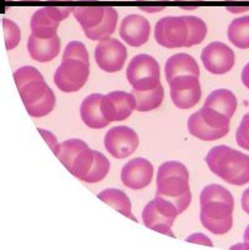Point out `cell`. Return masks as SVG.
I'll use <instances>...</instances> for the list:
<instances>
[{"label":"cell","mask_w":249,"mask_h":250,"mask_svg":"<svg viewBox=\"0 0 249 250\" xmlns=\"http://www.w3.org/2000/svg\"><path fill=\"white\" fill-rule=\"evenodd\" d=\"M156 197L170 201L181 214L192 201L189 173L181 162L168 161L159 166L157 172Z\"/></svg>","instance_id":"1"},{"label":"cell","mask_w":249,"mask_h":250,"mask_svg":"<svg viewBox=\"0 0 249 250\" xmlns=\"http://www.w3.org/2000/svg\"><path fill=\"white\" fill-rule=\"evenodd\" d=\"M212 173L233 186L249 183V156L228 146H216L205 156Z\"/></svg>","instance_id":"2"},{"label":"cell","mask_w":249,"mask_h":250,"mask_svg":"<svg viewBox=\"0 0 249 250\" xmlns=\"http://www.w3.org/2000/svg\"><path fill=\"white\" fill-rule=\"evenodd\" d=\"M126 77L134 90H152L161 83L158 62L156 59L147 54L135 56L127 66Z\"/></svg>","instance_id":"3"},{"label":"cell","mask_w":249,"mask_h":250,"mask_svg":"<svg viewBox=\"0 0 249 250\" xmlns=\"http://www.w3.org/2000/svg\"><path fill=\"white\" fill-rule=\"evenodd\" d=\"M19 94L31 117H44L54 110L55 94L44 80L29 83L19 90Z\"/></svg>","instance_id":"4"},{"label":"cell","mask_w":249,"mask_h":250,"mask_svg":"<svg viewBox=\"0 0 249 250\" xmlns=\"http://www.w3.org/2000/svg\"><path fill=\"white\" fill-rule=\"evenodd\" d=\"M110 167V161L104 154L88 147L77 157L70 173L86 183H97L107 176Z\"/></svg>","instance_id":"5"},{"label":"cell","mask_w":249,"mask_h":250,"mask_svg":"<svg viewBox=\"0 0 249 250\" xmlns=\"http://www.w3.org/2000/svg\"><path fill=\"white\" fill-rule=\"evenodd\" d=\"M178 214V210L170 201L156 197L143 208L142 220L147 228L173 236L171 229Z\"/></svg>","instance_id":"6"},{"label":"cell","mask_w":249,"mask_h":250,"mask_svg":"<svg viewBox=\"0 0 249 250\" xmlns=\"http://www.w3.org/2000/svg\"><path fill=\"white\" fill-rule=\"evenodd\" d=\"M90 75V65L81 60L63 59L54 75V83L63 92H76L84 87Z\"/></svg>","instance_id":"7"},{"label":"cell","mask_w":249,"mask_h":250,"mask_svg":"<svg viewBox=\"0 0 249 250\" xmlns=\"http://www.w3.org/2000/svg\"><path fill=\"white\" fill-rule=\"evenodd\" d=\"M157 44L167 49L186 47L188 39V25L184 17H166L158 20L155 26Z\"/></svg>","instance_id":"8"},{"label":"cell","mask_w":249,"mask_h":250,"mask_svg":"<svg viewBox=\"0 0 249 250\" xmlns=\"http://www.w3.org/2000/svg\"><path fill=\"white\" fill-rule=\"evenodd\" d=\"M74 6H44L34 13L30 20V28L34 35L41 39H50L58 35L59 25L72 13Z\"/></svg>","instance_id":"9"},{"label":"cell","mask_w":249,"mask_h":250,"mask_svg":"<svg viewBox=\"0 0 249 250\" xmlns=\"http://www.w3.org/2000/svg\"><path fill=\"white\" fill-rule=\"evenodd\" d=\"M233 209L226 203L211 202L201 206L200 219L207 230L216 235L228 233L233 227Z\"/></svg>","instance_id":"10"},{"label":"cell","mask_w":249,"mask_h":250,"mask_svg":"<svg viewBox=\"0 0 249 250\" xmlns=\"http://www.w3.org/2000/svg\"><path fill=\"white\" fill-rule=\"evenodd\" d=\"M170 85L171 99L176 107L181 110H188L195 107L201 101L202 88H201L200 77L184 75L173 79Z\"/></svg>","instance_id":"11"},{"label":"cell","mask_w":249,"mask_h":250,"mask_svg":"<svg viewBox=\"0 0 249 250\" xmlns=\"http://www.w3.org/2000/svg\"><path fill=\"white\" fill-rule=\"evenodd\" d=\"M127 50L117 39L105 38L100 40L95 49V61L105 72H117L125 65Z\"/></svg>","instance_id":"12"},{"label":"cell","mask_w":249,"mask_h":250,"mask_svg":"<svg viewBox=\"0 0 249 250\" xmlns=\"http://www.w3.org/2000/svg\"><path fill=\"white\" fill-rule=\"evenodd\" d=\"M105 148L117 160L127 158L138 147V136L134 129L127 126L113 127L105 136Z\"/></svg>","instance_id":"13"},{"label":"cell","mask_w":249,"mask_h":250,"mask_svg":"<svg viewBox=\"0 0 249 250\" xmlns=\"http://www.w3.org/2000/svg\"><path fill=\"white\" fill-rule=\"evenodd\" d=\"M203 66L213 75H223L229 72L236 62V55L228 45L219 42H213L203 49Z\"/></svg>","instance_id":"14"},{"label":"cell","mask_w":249,"mask_h":250,"mask_svg":"<svg viewBox=\"0 0 249 250\" xmlns=\"http://www.w3.org/2000/svg\"><path fill=\"white\" fill-rule=\"evenodd\" d=\"M101 110L107 121H125L136 110V101L132 94L125 91H113L104 95Z\"/></svg>","instance_id":"15"},{"label":"cell","mask_w":249,"mask_h":250,"mask_svg":"<svg viewBox=\"0 0 249 250\" xmlns=\"http://www.w3.org/2000/svg\"><path fill=\"white\" fill-rule=\"evenodd\" d=\"M154 178V166L146 158H135L123 166L121 181L127 188L134 190L143 189Z\"/></svg>","instance_id":"16"},{"label":"cell","mask_w":249,"mask_h":250,"mask_svg":"<svg viewBox=\"0 0 249 250\" xmlns=\"http://www.w3.org/2000/svg\"><path fill=\"white\" fill-rule=\"evenodd\" d=\"M151 25L146 18L138 14L127 15L120 25V36L123 42L132 47H138L148 42Z\"/></svg>","instance_id":"17"},{"label":"cell","mask_w":249,"mask_h":250,"mask_svg":"<svg viewBox=\"0 0 249 250\" xmlns=\"http://www.w3.org/2000/svg\"><path fill=\"white\" fill-rule=\"evenodd\" d=\"M61 42L58 35L50 39H41L31 34L27 40V51L31 59L39 62H49L60 52Z\"/></svg>","instance_id":"18"},{"label":"cell","mask_w":249,"mask_h":250,"mask_svg":"<svg viewBox=\"0 0 249 250\" xmlns=\"http://www.w3.org/2000/svg\"><path fill=\"white\" fill-rule=\"evenodd\" d=\"M104 95L92 94L89 95L80 106V116L84 124L93 129L105 128L110 125V121L105 118L101 110V101Z\"/></svg>","instance_id":"19"},{"label":"cell","mask_w":249,"mask_h":250,"mask_svg":"<svg viewBox=\"0 0 249 250\" xmlns=\"http://www.w3.org/2000/svg\"><path fill=\"white\" fill-rule=\"evenodd\" d=\"M164 74L167 83H171L176 77L184 76V75L200 77V66L197 61L188 54H176L166 61Z\"/></svg>","instance_id":"20"},{"label":"cell","mask_w":249,"mask_h":250,"mask_svg":"<svg viewBox=\"0 0 249 250\" xmlns=\"http://www.w3.org/2000/svg\"><path fill=\"white\" fill-rule=\"evenodd\" d=\"M203 106L222 113L223 116L230 120L237 110V97L232 91L227 88H219L207 96Z\"/></svg>","instance_id":"21"},{"label":"cell","mask_w":249,"mask_h":250,"mask_svg":"<svg viewBox=\"0 0 249 250\" xmlns=\"http://www.w3.org/2000/svg\"><path fill=\"white\" fill-rule=\"evenodd\" d=\"M187 128H188V132L192 136H195L196 138L201 141H205V142L223 138L228 133L227 131L217 129L212 127L208 122H205L203 120L198 111L189 116L188 122H187Z\"/></svg>","instance_id":"22"},{"label":"cell","mask_w":249,"mask_h":250,"mask_svg":"<svg viewBox=\"0 0 249 250\" xmlns=\"http://www.w3.org/2000/svg\"><path fill=\"white\" fill-rule=\"evenodd\" d=\"M99 199H101L104 203L109 204L110 207H113L115 210L118 213L123 214L125 217L131 218L132 220L136 222V218L132 215V204L130 198L125 192L116 188H110V189H105L104 192L97 194Z\"/></svg>","instance_id":"23"},{"label":"cell","mask_w":249,"mask_h":250,"mask_svg":"<svg viewBox=\"0 0 249 250\" xmlns=\"http://www.w3.org/2000/svg\"><path fill=\"white\" fill-rule=\"evenodd\" d=\"M136 101V111L140 112H150L158 108L163 102L164 91L159 83L157 87L147 91L134 90L131 92Z\"/></svg>","instance_id":"24"},{"label":"cell","mask_w":249,"mask_h":250,"mask_svg":"<svg viewBox=\"0 0 249 250\" xmlns=\"http://www.w3.org/2000/svg\"><path fill=\"white\" fill-rule=\"evenodd\" d=\"M118 15L117 11L113 6H105V17L102 21L100 22L99 26L90 29L85 31L86 38L93 42H100L105 38H110L116 30V25H117Z\"/></svg>","instance_id":"25"},{"label":"cell","mask_w":249,"mask_h":250,"mask_svg":"<svg viewBox=\"0 0 249 250\" xmlns=\"http://www.w3.org/2000/svg\"><path fill=\"white\" fill-rule=\"evenodd\" d=\"M72 14L86 31L99 26L105 17V6H74Z\"/></svg>","instance_id":"26"},{"label":"cell","mask_w":249,"mask_h":250,"mask_svg":"<svg viewBox=\"0 0 249 250\" xmlns=\"http://www.w3.org/2000/svg\"><path fill=\"white\" fill-rule=\"evenodd\" d=\"M227 36L238 49H249V17L233 20L228 26Z\"/></svg>","instance_id":"27"},{"label":"cell","mask_w":249,"mask_h":250,"mask_svg":"<svg viewBox=\"0 0 249 250\" xmlns=\"http://www.w3.org/2000/svg\"><path fill=\"white\" fill-rule=\"evenodd\" d=\"M88 147V145L82 140H77V138L68 140L60 145V148H59V152L56 153V157L68 168V170H71L77 157Z\"/></svg>","instance_id":"28"},{"label":"cell","mask_w":249,"mask_h":250,"mask_svg":"<svg viewBox=\"0 0 249 250\" xmlns=\"http://www.w3.org/2000/svg\"><path fill=\"white\" fill-rule=\"evenodd\" d=\"M211 202H219V203H226L230 207H234V198L232 193L227 188L219 186V184H209L203 188L200 195V204L203 206L205 203Z\"/></svg>","instance_id":"29"},{"label":"cell","mask_w":249,"mask_h":250,"mask_svg":"<svg viewBox=\"0 0 249 250\" xmlns=\"http://www.w3.org/2000/svg\"><path fill=\"white\" fill-rule=\"evenodd\" d=\"M187 25H188V39H187L186 47L195 46L201 44L207 35V25L201 18L186 15Z\"/></svg>","instance_id":"30"},{"label":"cell","mask_w":249,"mask_h":250,"mask_svg":"<svg viewBox=\"0 0 249 250\" xmlns=\"http://www.w3.org/2000/svg\"><path fill=\"white\" fill-rule=\"evenodd\" d=\"M200 115L202 116V118L205 122H208L212 127L217 129H223V131H227L229 132V122L230 120L227 118L226 116H223L222 113L217 112V111L212 110L209 107H204L203 106L200 111Z\"/></svg>","instance_id":"31"},{"label":"cell","mask_w":249,"mask_h":250,"mask_svg":"<svg viewBox=\"0 0 249 250\" xmlns=\"http://www.w3.org/2000/svg\"><path fill=\"white\" fill-rule=\"evenodd\" d=\"M14 80L18 86V90H22L25 85L29 83L38 80H44L43 75L40 74L38 69L33 66H23L14 72Z\"/></svg>","instance_id":"32"},{"label":"cell","mask_w":249,"mask_h":250,"mask_svg":"<svg viewBox=\"0 0 249 250\" xmlns=\"http://www.w3.org/2000/svg\"><path fill=\"white\" fill-rule=\"evenodd\" d=\"M3 30H4V42H5L6 50H13L19 45L22 33L20 29L13 20L3 19Z\"/></svg>","instance_id":"33"},{"label":"cell","mask_w":249,"mask_h":250,"mask_svg":"<svg viewBox=\"0 0 249 250\" xmlns=\"http://www.w3.org/2000/svg\"><path fill=\"white\" fill-rule=\"evenodd\" d=\"M63 59H75V60H81L85 63L90 65L89 61V54L85 45L80 42H71L66 45L64 50Z\"/></svg>","instance_id":"34"},{"label":"cell","mask_w":249,"mask_h":250,"mask_svg":"<svg viewBox=\"0 0 249 250\" xmlns=\"http://www.w3.org/2000/svg\"><path fill=\"white\" fill-rule=\"evenodd\" d=\"M236 140L241 148L249 151V113H247L241 121L236 133Z\"/></svg>","instance_id":"35"},{"label":"cell","mask_w":249,"mask_h":250,"mask_svg":"<svg viewBox=\"0 0 249 250\" xmlns=\"http://www.w3.org/2000/svg\"><path fill=\"white\" fill-rule=\"evenodd\" d=\"M39 132H40V135L45 138V141H46V142H47V145H49V147H50V148H51V151L54 152L55 154L58 153L59 148H60V143L58 142L56 137H55V136L52 135L51 132L46 131V129L39 128Z\"/></svg>","instance_id":"36"},{"label":"cell","mask_w":249,"mask_h":250,"mask_svg":"<svg viewBox=\"0 0 249 250\" xmlns=\"http://www.w3.org/2000/svg\"><path fill=\"white\" fill-rule=\"evenodd\" d=\"M187 242H192V243H197V244H204L208 245V247H212V242L209 240V238H207L203 234H193V235L188 236L187 238Z\"/></svg>","instance_id":"37"},{"label":"cell","mask_w":249,"mask_h":250,"mask_svg":"<svg viewBox=\"0 0 249 250\" xmlns=\"http://www.w3.org/2000/svg\"><path fill=\"white\" fill-rule=\"evenodd\" d=\"M242 208L249 215V188H247L242 194Z\"/></svg>","instance_id":"38"},{"label":"cell","mask_w":249,"mask_h":250,"mask_svg":"<svg viewBox=\"0 0 249 250\" xmlns=\"http://www.w3.org/2000/svg\"><path fill=\"white\" fill-rule=\"evenodd\" d=\"M242 83L249 90V62L247 63L243 71H242Z\"/></svg>","instance_id":"39"},{"label":"cell","mask_w":249,"mask_h":250,"mask_svg":"<svg viewBox=\"0 0 249 250\" xmlns=\"http://www.w3.org/2000/svg\"><path fill=\"white\" fill-rule=\"evenodd\" d=\"M140 10L142 11H146V13H159V11L164 10V6H154V5H151V6H141Z\"/></svg>","instance_id":"40"},{"label":"cell","mask_w":249,"mask_h":250,"mask_svg":"<svg viewBox=\"0 0 249 250\" xmlns=\"http://www.w3.org/2000/svg\"><path fill=\"white\" fill-rule=\"evenodd\" d=\"M227 10L233 14H239V13H244V11L249 10V6H228Z\"/></svg>","instance_id":"41"},{"label":"cell","mask_w":249,"mask_h":250,"mask_svg":"<svg viewBox=\"0 0 249 250\" xmlns=\"http://www.w3.org/2000/svg\"><path fill=\"white\" fill-rule=\"evenodd\" d=\"M244 245H238L239 248H247L249 249V226L246 228V231H244Z\"/></svg>","instance_id":"42"},{"label":"cell","mask_w":249,"mask_h":250,"mask_svg":"<svg viewBox=\"0 0 249 250\" xmlns=\"http://www.w3.org/2000/svg\"><path fill=\"white\" fill-rule=\"evenodd\" d=\"M137 3L141 4V3H150V1H162V0H136Z\"/></svg>","instance_id":"43"},{"label":"cell","mask_w":249,"mask_h":250,"mask_svg":"<svg viewBox=\"0 0 249 250\" xmlns=\"http://www.w3.org/2000/svg\"><path fill=\"white\" fill-rule=\"evenodd\" d=\"M47 1H72V0H47Z\"/></svg>","instance_id":"44"},{"label":"cell","mask_w":249,"mask_h":250,"mask_svg":"<svg viewBox=\"0 0 249 250\" xmlns=\"http://www.w3.org/2000/svg\"><path fill=\"white\" fill-rule=\"evenodd\" d=\"M79 1H86V0H79ZM88 1H92V3H95V1H97V0H88Z\"/></svg>","instance_id":"45"},{"label":"cell","mask_w":249,"mask_h":250,"mask_svg":"<svg viewBox=\"0 0 249 250\" xmlns=\"http://www.w3.org/2000/svg\"><path fill=\"white\" fill-rule=\"evenodd\" d=\"M20 1H39V0H20Z\"/></svg>","instance_id":"46"},{"label":"cell","mask_w":249,"mask_h":250,"mask_svg":"<svg viewBox=\"0 0 249 250\" xmlns=\"http://www.w3.org/2000/svg\"><path fill=\"white\" fill-rule=\"evenodd\" d=\"M6 3H10V1H13V0H5Z\"/></svg>","instance_id":"47"}]
</instances>
